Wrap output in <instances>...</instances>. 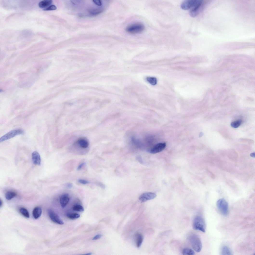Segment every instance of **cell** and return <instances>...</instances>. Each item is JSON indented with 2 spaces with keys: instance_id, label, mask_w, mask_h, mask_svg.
Returning <instances> with one entry per match:
<instances>
[{
  "instance_id": "1",
  "label": "cell",
  "mask_w": 255,
  "mask_h": 255,
  "mask_svg": "<svg viewBox=\"0 0 255 255\" xmlns=\"http://www.w3.org/2000/svg\"><path fill=\"white\" fill-rule=\"evenodd\" d=\"M145 27L142 24L136 22L130 24L126 28V31L128 33L132 34H137L141 33L145 30Z\"/></svg>"
},
{
  "instance_id": "2",
  "label": "cell",
  "mask_w": 255,
  "mask_h": 255,
  "mask_svg": "<svg viewBox=\"0 0 255 255\" xmlns=\"http://www.w3.org/2000/svg\"><path fill=\"white\" fill-rule=\"evenodd\" d=\"M189 239L193 249L196 252H200L202 249V244L198 236L195 234L192 235L189 237Z\"/></svg>"
},
{
  "instance_id": "3",
  "label": "cell",
  "mask_w": 255,
  "mask_h": 255,
  "mask_svg": "<svg viewBox=\"0 0 255 255\" xmlns=\"http://www.w3.org/2000/svg\"><path fill=\"white\" fill-rule=\"evenodd\" d=\"M193 228L196 230H199L204 232H205V223L202 217L197 216L195 218L193 223Z\"/></svg>"
},
{
  "instance_id": "4",
  "label": "cell",
  "mask_w": 255,
  "mask_h": 255,
  "mask_svg": "<svg viewBox=\"0 0 255 255\" xmlns=\"http://www.w3.org/2000/svg\"><path fill=\"white\" fill-rule=\"evenodd\" d=\"M201 0H187L181 4V8L184 10H187L191 9L192 10L203 3Z\"/></svg>"
},
{
  "instance_id": "5",
  "label": "cell",
  "mask_w": 255,
  "mask_h": 255,
  "mask_svg": "<svg viewBox=\"0 0 255 255\" xmlns=\"http://www.w3.org/2000/svg\"><path fill=\"white\" fill-rule=\"evenodd\" d=\"M217 208L221 213L224 216H227L229 212L228 203L224 199H220L216 203Z\"/></svg>"
},
{
  "instance_id": "6",
  "label": "cell",
  "mask_w": 255,
  "mask_h": 255,
  "mask_svg": "<svg viewBox=\"0 0 255 255\" xmlns=\"http://www.w3.org/2000/svg\"><path fill=\"white\" fill-rule=\"evenodd\" d=\"M24 133V131L21 129H17L13 130L1 137L0 139V142H3L9 140L17 135L22 134Z\"/></svg>"
},
{
  "instance_id": "7",
  "label": "cell",
  "mask_w": 255,
  "mask_h": 255,
  "mask_svg": "<svg viewBox=\"0 0 255 255\" xmlns=\"http://www.w3.org/2000/svg\"><path fill=\"white\" fill-rule=\"evenodd\" d=\"M157 196L155 193L153 192H147L142 194L139 198V201L143 203L149 200L154 199Z\"/></svg>"
},
{
  "instance_id": "8",
  "label": "cell",
  "mask_w": 255,
  "mask_h": 255,
  "mask_svg": "<svg viewBox=\"0 0 255 255\" xmlns=\"http://www.w3.org/2000/svg\"><path fill=\"white\" fill-rule=\"evenodd\" d=\"M48 214L50 219L53 222L60 225L64 224V222L61 219L59 216L52 210L48 209Z\"/></svg>"
},
{
  "instance_id": "9",
  "label": "cell",
  "mask_w": 255,
  "mask_h": 255,
  "mask_svg": "<svg viewBox=\"0 0 255 255\" xmlns=\"http://www.w3.org/2000/svg\"><path fill=\"white\" fill-rule=\"evenodd\" d=\"M73 144L77 145L81 148L85 149L88 147L89 143L86 138L82 137L79 138Z\"/></svg>"
},
{
  "instance_id": "10",
  "label": "cell",
  "mask_w": 255,
  "mask_h": 255,
  "mask_svg": "<svg viewBox=\"0 0 255 255\" xmlns=\"http://www.w3.org/2000/svg\"><path fill=\"white\" fill-rule=\"evenodd\" d=\"M166 145L165 143H158L151 149L149 152L152 154H156L161 152L165 149Z\"/></svg>"
},
{
  "instance_id": "11",
  "label": "cell",
  "mask_w": 255,
  "mask_h": 255,
  "mask_svg": "<svg viewBox=\"0 0 255 255\" xmlns=\"http://www.w3.org/2000/svg\"><path fill=\"white\" fill-rule=\"evenodd\" d=\"M104 10V7L101 6L96 8H90L88 10V11L91 15L95 16L101 13Z\"/></svg>"
},
{
  "instance_id": "12",
  "label": "cell",
  "mask_w": 255,
  "mask_h": 255,
  "mask_svg": "<svg viewBox=\"0 0 255 255\" xmlns=\"http://www.w3.org/2000/svg\"><path fill=\"white\" fill-rule=\"evenodd\" d=\"M60 200L62 207L63 208H64L70 201L69 195L68 194H65L62 195L60 196Z\"/></svg>"
},
{
  "instance_id": "13",
  "label": "cell",
  "mask_w": 255,
  "mask_h": 255,
  "mask_svg": "<svg viewBox=\"0 0 255 255\" xmlns=\"http://www.w3.org/2000/svg\"><path fill=\"white\" fill-rule=\"evenodd\" d=\"M32 159L34 164L39 165H40L41 157L39 154L38 152L34 151L33 153Z\"/></svg>"
},
{
  "instance_id": "14",
  "label": "cell",
  "mask_w": 255,
  "mask_h": 255,
  "mask_svg": "<svg viewBox=\"0 0 255 255\" xmlns=\"http://www.w3.org/2000/svg\"><path fill=\"white\" fill-rule=\"evenodd\" d=\"M203 2L191 10L190 12L191 17H194L198 15L203 5Z\"/></svg>"
},
{
  "instance_id": "15",
  "label": "cell",
  "mask_w": 255,
  "mask_h": 255,
  "mask_svg": "<svg viewBox=\"0 0 255 255\" xmlns=\"http://www.w3.org/2000/svg\"><path fill=\"white\" fill-rule=\"evenodd\" d=\"M42 213L41 208L40 207H35L33 209V217L35 219H37L41 216Z\"/></svg>"
},
{
  "instance_id": "16",
  "label": "cell",
  "mask_w": 255,
  "mask_h": 255,
  "mask_svg": "<svg viewBox=\"0 0 255 255\" xmlns=\"http://www.w3.org/2000/svg\"><path fill=\"white\" fill-rule=\"evenodd\" d=\"M52 2V0H44L39 3V6L41 8H45L51 4Z\"/></svg>"
},
{
  "instance_id": "17",
  "label": "cell",
  "mask_w": 255,
  "mask_h": 255,
  "mask_svg": "<svg viewBox=\"0 0 255 255\" xmlns=\"http://www.w3.org/2000/svg\"><path fill=\"white\" fill-rule=\"evenodd\" d=\"M136 244L137 248L140 247L143 242V235L139 233H137L136 235Z\"/></svg>"
},
{
  "instance_id": "18",
  "label": "cell",
  "mask_w": 255,
  "mask_h": 255,
  "mask_svg": "<svg viewBox=\"0 0 255 255\" xmlns=\"http://www.w3.org/2000/svg\"><path fill=\"white\" fill-rule=\"evenodd\" d=\"M17 194L15 192L12 191H8L5 194V198L8 200H10L16 196Z\"/></svg>"
},
{
  "instance_id": "19",
  "label": "cell",
  "mask_w": 255,
  "mask_h": 255,
  "mask_svg": "<svg viewBox=\"0 0 255 255\" xmlns=\"http://www.w3.org/2000/svg\"><path fill=\"white\" fill-rule=\"evenodd\" d=\"M146 79L147 81L152 85H155L157 84V79L155 77H148L146 78Z\"/></svg>"
},
{
  "instance_id": "20",
  "label": "cell",
  "mask_w": 255,
  "mask_h": 255,
  "mask_svg": "<svg viewBox=\"0 0 255 255\" xmlns=\"http://www.w3.org/2000/svg\"><path fill=\"white\" fill-rule=\"evenodd\" d=\"M20 213L26 217L28 218L30 217V215L28 210L25 208H21L19 210Z\"/></svg>"
},
{
  "instance_id": "21",
  "label": "cell",
  "mask_w": 255,
  "mask_h": 255,
  "mask_svg": "<svg viewBox=\"0 0 255 255\" xmlns=\"http://www.w3.org/2000/svg\"><path fill=\"white\" fill-rule=\"evenodd\" d=\"M183 254L184 255H194L195 254V252L193 250L187 248L183 250Z\"/></svg>"
},
{
  "instance_id": "22",
  "label": "cell",
  "mask_w": 255,
  "mask_h": 255,
  "mask_svg": "<svg viewBox=\"0 0 255 255\" xmlns=\"http://www.w3.org/2000/svg\"><path fill=\"white\" fill-rule=\"evenodd\" d=\"M67 216L69 219L73 220L78 219L80 217V215L77 213H72L68 214Z\"/></svg>"
},
{
  "instance_id": "23",
  "label": "cell",
  "mask_w": 255,
  "mask_h": 255,
  "mask_svg": "<svg viewBox=\"0 0 255 255\" xmlns=\"http://www.w3.org/2000/svg\"><path fill=\"white\" fill-rule=\"evenodd\" d=\"M222 255H231V252L229 248L227 246H224L222 251Z\"/></svg>"
},
{
  "instance_id": "24",
  "label": "cell",
  "mask_w": 255,
  "mask_h": 255,
  "mask_svg": "<svg viewBox=\"0 0 255 255\" xmlns=\"http://www.w3.org/2000/svg\"><path fill=\"white\" fill-rule=\"evenodd\" d=\"M72 209L78 212H83L84 211V209L82 206L79 205H76L73 207Z\"/></svg>"
},
{
  "instance_id": "25",
  "label": "cell",
  "mask_w": 255,
  "mask_h": 255,
  "mask_svg": "<svg viewBox=\"0 0 255 255\" xmlns=\"http://www.w3.org/2000/svg\"><path fill=\"white\" fill-rule=\"evenodd\" d=\"M242 121L241 120H237L232 122L231 124V126L235 128L238 127L241 125Z\"/></svg>"
},
{
  "instance_id": "26",
  "label": "cell",
  "mask_w": 255,
  "mask_h": 255,
  "mask_svg": "<svg viewBox=\"0 0 255 255\" xmlns=\"http://www.w3.org/2000/svg\"><path fill=\"white\" fill-rule=\"evenodd\" d=\"M57 9V7L55 5H52L44 9L43 10L45 11H52L55 10Z\"/></svg>"
},
{
  "instance_id": "27",
  "label": "cell",
  "mask_w": 255,
  "mask_h": 255,
  "mask_svg": "<svg viewBox=\"0 0 255 255\" xmlns=\"http://www.w3.org/2000/svg\"><path fill=\"white\" fill-rule=\"evenodd\" d=\"M93 2L96 5L99 7L102 6V2L100 0H93Z\"/></svg>"
},
{
  "instance_id": "28",
  "label": "cell",
  "mask_w": 255,
  "mask_h": 255,
  "mask_svg": "<svg viewBox=\"0 0 255 255\" xmlns=\"http://www.w3.org/2000/svg\"><path fill=\"white\" fill-rule=\"evenodd\" d=\"M78 182L79 183L84 185L88 184L89 183V181L82 179H79Z\"/></svg>"
},
{
  "instance_id": "29",
  "label": "cell",
  "mask_w": 255,
  "mask_h": 255,
  "mask_svg": "<svg viewBox=\"0 0 255 255\" xmlns=\"http://www.w3.org/2000/svg\"><path fill=\"white\" fill-rule=\"evenodd\" d=\"M102 236V235H98L94 236L92 238V240H98L101 238Z\"/></svg>"
},
{
  "instance_id": "30",
  "label": "cell",
  "mask_w": 255,
  "mask_h": 255,
  "mask_svg": "<svg viewBox=\"0 0 255 255\" xmlns=\"http://www.w3.org/2000/svg\"><path fill=\"white\" fill-rule=\"evenodd\" d=\"M85 164V162L82 163L80 164L78 166L77 168V170L78 171L80 170L82 167Z\"/></svg>"
},
{
  "instance_id": "31",
  "label": "cell",
  "mask_w": 255,
  "mask_h": 255,
  "mask_svg": "<svg viewBox=\"0 0 255 255\" xmlns=\"http://www.w3.org/2000/svg\"><path fill=\"white\" fill-rule=\"evenodd\" d=\"M97 185L103 189H104L105 188V185L102 183H100V182L97 183Z\"/></svg>"
},
{
  "instance_id": "32",
  "label": "cell",
  "mask_w": 255,
  "mask_h": 255,
  "mask_svg": "<svg viewBox=\"0 0 255 255\" xmlns=\"http://www.w3.org/2000/svg\"><path fill=\"white\" fill-rule=\"evenodd\" d=\"M136 159H137V161L140 163L142 164L143 163H144L141 157L139 156H138L137 157Z\"/></svg>"
},
{
  "instance_id": "33",
  "label": "cell",
  "mask_w": 255,
  "mask_h": 255,
  "mask_svg": "<svg viewBox=\"0 0 255 255\" xmlns=\"http://www.w3.org/2000/svg\"><path fill=\"white\" fill-rule=\"evenodd\" d=\"M72 184L71 183H67L66 185V186L68 188H71L72 187Z\"/></svg>"
},
{
  "instance_id": "34",
  "label": "cell",
  "mask_w": 255,
  "mask_h": 255,
  "mask_svg": "<svg viewBox=\"0 0 255 255\" xmlns=\"http://www.w3.org/2000/svg\"><path fill=\"white\" fill-rule=\"evenodd\" d=\"M250 156L251 157H255V153H252L250 155Z\"/></svg>"
},
{
  "instance_id": "35",
  "label": "cell",
  "mask_w": 255,
  "mask_h": 255,
  "mask_svg": "<svg viewBox=\"0 0 255 255\" xmlns=\"http://www.w3.org/2000/svg\"><path fill=\"white\" fill-rule=\"evenodd\" d=\"M2 205V202L1 200V199L0 200V207H1V206Z\"/></svg>"
},
{
  "instance_id": "36",
  "label": "cell",
  "mask_w": 255,
  "mask_h": 255,
  "mask_svg": "<svg viewBox=\"0 0 255 255\" xmlns=\"http://www.w3.org/2000/svg\"><path fill=\"white\" fill-rule=\"evenodd\" d=\"M85 255H92V253H89L86 254H85Z\"/></svg>"
}]
</instances>
